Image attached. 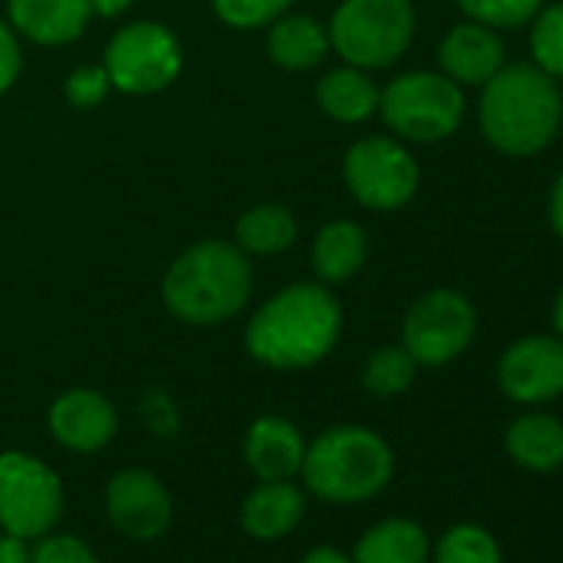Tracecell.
I'll list each match as a JSON object with an SVG mask.
<instances>
[{
	"label": "cell",
	"instance_id": "obj_1",
	"mask_svg": "<svg viewBox=\"0 0 563 563\" xmlns=\"http://www.w3.org/2000/svg\"><path fill=\"white\" fill-rule=\"evenodd\" d=\"M342 329L345 312L329 286L292 282L252 312L245 352L268 372H306L335 352Z\"/></svg>",
	"mask_w": 563,
	"mask_h": 563
},
{
	"label": "cell",
	"instance_id": "obj_2",
	"mask_svg": "<svg viewBox=\"0 0 563 563\" xmlns=\"http://www.w3.org/2000/svg\"><path fill=\"white\" fill-rule=\"evenodd\" d=\"M159 292L166 312L183 325H225L255 292L252 255H245L232 239H199L169 262Z\"/></svg>",
	"mask_w": 563,
	"mask_h": 563
},
{
	"label": "cell",
	"instance_id": "obj_3",
	"mask_svg": "<svg viewBox=\"0 0 563 563\" xmlns=\"http://www.w3.org/2000/svg\"><path fill=\"white\" fill-rule=\"evenodd\" d=\"M563 100L550 74L530 64L500 67L481 97V130L487 143L510 156L540 153L560 130Z\"/></svg>",
	"mask_w": 563,
	"mask_h": 563
},
{
	"label": "cell",
	"instance_id": "obj_4",
	"mask_svg": "<svg viewBox=\"0 0 563 563\" xmlns=\"http://www.w3.org/2000/svg\"><path fill=\"white\" fill-rule=\"evenodd\" d=\"M395 474V454L382 434L362 424H335L306 444L302 484L325 504H365Z\"/></svg>",
	"mask_w": 563,
	"mask_h": 563
},
{
	"label": "cell",
	"instance_id": "obj_5",
	"mask_svg": "<svg viewBox=\"0 0 563 563\" xmlns=\"http://www.w3.org/2000/svg\"><path fill=\"white\" fill-rule=\"evenodd\" d=\"M411 0H342L325 31L329 47L342 64L358 70H385L398 64L415 41Z\"/></svg>",
	"mask_w": 563,
	"mask_h": 563
},
{
	"label": "cell",
	"instance_id": "obj_6",
	"mask_svg": "<svg viewBox=\"0 0 563 563\" xmlns=\"http://www.w3.org/2000/svg\"><path fill=\"white\" fill-rule=\"evenodd\" d=\"M183 64V41L159 21L123 24L103 51L110 87L123 97H153L169 90L179 80Z\"/></svg>",
	"mask_w": 563,
	"mask_h": 563
},
{
	"label": "cell",
	"instance_id": "obj_7",
	"mask_svg": "<svg viewBox=\"0 0 563 563\" xmlns=\"http://www.w3.org/2000/svg\"><path fill=\"white\" fill-rule=\"evenodd\" d=\"M378 113L385 126L401 140L441 143L454 136L464 120V93L444 74L411 70L382 90Z\"/></svg>",
	"mask_w": 563,
	"mask_h": 563
},
{
	"label": "cell",
	"instance_id": "obj_8",
	"mask_svg": "<svg viewBox=\"0 0 563 563\" xmlns=\"http://www.w3.org/2000/svg\"><path fill=\"white\" fill-rule=\"evenodd\" d=\"M64 514V481L37 454L0 451V530L37 540Z\"/></svg>",
	"mask_w": 563,
	"mask_h": 563
},
{
	"label": "cell",
	"instance_id": "obj_9",
	"mask_svg": "<svg viewBox=\"0 0 563 563\" xmlns=\"http://www.w3.org/2000/svg\"><path fill=\"white\" fill-rule=\"evenodd\" d=\"M342 179L358 206L395 212L415 199L421 173L405 143L391 136H362L342 159Z\"/></svg>",
	"mask_w": 563,
	"mask_h": 563
},
{
	"label": "cell",
	"instance_id": "obj_10",
	"mask_svg": "<svg viewBox=\"0 0 563 563\" xmlns=\"http://www.w3.org/2000/svg\"><path fill=\"white\" fill-rule=\"evenodd\" d=\"M474 329V306L454 289H434L408 309L401 322V345L418 365L438 368L454 362L471 345Z\"/></svg>",
	"mask_w": 563,
	"mask_h": 563
},
{
	"label": "cell",
	"instance_id": "obj_11",
	"mask_svg": "<svg viewBox=\"0 0 563 563\" xmlns=\"http://www.w3.org/2000/svg\"><path fill=\"white\" fill-rule=\"evenodd\" d=\"M110 523L130 540H156L173 520L169 487L146 467H123L103 487Z\"/></svg>",
	"mask_w": 563,
	"mask_h": 563
},
{
	"label": "cell",
	"instance_id": "obj_12",
	"mask_svg": "<svg viewBox=\"0 0 563 563\" xmlns=\"http://www.w3.org/2000/svg\"><path fill=\"white\" fill-rule=\"evenodd\" d=\"M47 431L74 454H97L117 438L120 411L97 388H67L47 408Z\"/></svg>",
	"mask_w": 563,
	"mask_h": 563
},
{
	"label": "cell",
	"instance_id": "obj_13",
	"mask_svg": "<svg viewBox=\"0 0 563 563\" xmlns=\"http://www.w3.org/2000/svg\"><path fill=\"white\" fill-rule=\"evenodd\" d=\"M500 391L520 405H540L563 395V342L530 335L514 342L497 365Z\"/></svg>",
	"mask_w": 563,
	"mask_h": 563
},
{
	"label": "cell",
	"instance_id": "obj_14",
	"mask_svg": "<svg viewBox=\"0 0 563 563\" xmlns=\"http://www.w3.org/2000/svg\"><path fill=\"white\" fill-rule=\"evenodd\" d=\"M306 434L282 415H258L242 438V457L258 481H296L306 461Z\"/></svg>",
	"mask_w": 563,
	"mask_h": 563
},
{
	"label": "cell",
	"instance_id": "obj_15",
	"mask_svg": "<svg viewBox=\"0 0 563 563\" xmlns=\"http://www.w3.org/2000/svg\"><path fill=\"white\" fill-rule=\"evenodd\" d=\"M11 27L37 47H67L80 41L93 21L90 0H8Z\"/></svg>",
	"mask_w": 563,
	"mask_h": 563
},
{
	"label": "cell",
	"instance_id": "obj_16",
	"mask_svg": "<svg viewBox=\"0 0 563 563\" xmlns=\"http://www.w3.org/2000/svg\"><path fill=\"white\" fill-rule=\"evenodd\" d=\"M306 517V487L296 481H258L242 507L239 523L255 540H282L289 537Z\"/></svg>",
	"mask_w": 563,
	"mask_h": 563
},
{
	"label": "cell",
	"instance_id": "obj_17",
	"mask_svg": "<svg viewBox=\"0 0 563 563\" xmlns=\"http://www.w3.org/2000/svg\"><path fill=\"white\" fill-rule=\"evenodd\" d=\"M265 54L278 70H286V74L316 70L332 54L329 31L319 18L292 8L265 27Z\"/></svg>",
	"mask_w": 563,
	"mask_h": 563
},
{
	"label": "cell",
	"instance_id": "obj_18",
	"mask_svg": "<svg viewBox=\"0 0 563 563\" xmlns=\"http://www.w3.org/2000/svg\"><path fill=\"white\" fill-rule=\"evenodd\" d=\"M438 64L454 84H487L504 67V44L484 24H457L441 41Z\"/></svg>",
	"mask_w": 563,
	"mask_h": 563
},
{
	"label": "cell",
	"instance_id": "obj_19",
	"mask_svg": "<svg viewBox=\"0 0 563 563\" xmlns=\"http://www.w3.org/2000/svg\"><path fill=\"white\" fill-rule=\"evenodd\" d=\"M309 255L322 286H342L368 262V232L352 219H332L316 232Z\"/></svg>",
	"mask_w": 563,
	"mask_h": 563
},
{
	"label": "cell",
	"instance_id": "obj_20",
	"mask_svg": "<svg viewBox=\"0 0 563 563\" xmlns=\"http://www.w3.org/2000/svg\"><path fill=\"white\" fill-rule=\"evenodd\" d=\"M378 97H382V90L375 87L368 70H358V67H349V64L322 74L319 84H316L319 110L329 120L345 123V126L372 120L378 113Z\"/></svg>",
	"mask_w": 563,
	"mask_h": 563
},
{
	"label": "cell",
	"instance_id": "obj_21",
	"mask_svg": "<svg viewBox=\"0 0 563 563\" xmlns=\"http://www.w3.org/2000/svg\"><path fill=\"white\" fill-rule=\"evenodd\" d=\"M431 540L421 523L408 517H388L368 527L355 550L352 563H428Z\"/></svg>",
	"mask_w": 563,
	"mask_h": 563
},
{
	"label": "cell",
	"instance_id": "obj_22",
	"mask_svg": "<svg viewBox=\"0 0 563 563\" xmlns=\"http://www.w3.org/2000/svg\"><path fill=\"white\" fill-rule=\"evenodd\" d=\"M296 239L299 219L282 202H255L232 225V242L245 255H282L296 245Z\"/></svg>",
	"mask_w": 563,
	"mask_h": 563
},
{
	"label": "cell",
	"instance_id": "obj_23",
	"mask_svg": "<svg viewBox=\"0 0 563 563\" xmlns=\"http://www.w3.org/2000/svg\"><path fill=\"white\" fill-rule=\"evenodd\" d=\"M507 454L527 471H556L563 467V424L550 415H523L507 428Z\"/></svg>",
	"mask_w": 563,
	"mask_h": 563
},
{
	"label": "cell",
	"instance_id": "obj_24",
	"mask_svg": "<svg viewBox=\"0 0 563 563\" xmlns=\"http://www.w3.org/2000/svg\"><path fill=\"white\" fill-rule=\"evenodd\" d=\"M418 362L405 352V345H385L375 349L362 365V385L375 398H395L405 395L415 382Z\"/></svg>",
	"mask_w": 563,
	"mask_h": 563
},
{
	"label": "cell",
	"instance_id": "obj_25",
	"mask_svg": "<svg viewBox=\"0 0 563 563\" xmlns=\"http://www.w3.org/2000/svg\"><path fill=\"white\" fill-rule=\"evenodd\" d=\"M434 563H504L490 530L477 523H454L434 547Z\"/></svg>",
	"mask_w": 563,
	"mask_h": 563
},
{
	"label": "cell",
	"instance_id": "obj_26",
	"mask_svg": "<svg viewBox=\"0 0 563 563\" xmlns=\"http://www.w3.org/2000/svg\"><path fill=\"white\" fill-rule=\"evenodd\" d=\"M296 4L299 0H209L212 14L232 31H265Z\"/></svg>",
	"mask_w": 563,
	"mask_h": 563
},
{
	"label": "cell",
	"instance_id": "obj_27",
	"mask_svg": "<svg viewBox=\"0 0 563 563\" xmlns=\"http://www.w3.org/2000/svg\"><path fill=\"white\" fill-rule=\"evenodd\" d=\"M530 51L543 74L563 77V4L547 8L537 18L533 34H530Z\"/></svg>",
	"mask_w": 563,
	"mask_h": 563
},
{
	"label": "cell",
	"instance_id": "obj_28",
	"mask_svg": "<svg viewBox=\"0 0 563 563\" xmlns=\"http://www.w3.org/2000/svg\"><path fill=\"white\" fill-rule=\"evenodd\" d=\"M454 4L474 21V24H484V27H520L527 24L543 0H454Z\"/></svg>",
	"mask_w": 563,
	"mask_h": 563
},
{
	"label": "cell",
	"instance_id": "obj_29",
	"mask_svg": "<svg viewBox=\"0 0 563 563\" xmlns=\"http://www.w3.org/2000/svg\"><path fill=\"white\" fill-rule=\"evenodd\" d=\"M110 77L103 64H80L64 80V97L74 110H97L110 97Z\"/></svg>",
	"mask_w": 563,
	"mask_h": 563
},
{
	"label": "cell",
	"instance_id": "obj_30",
	"mask_svg": "<svg viewBox=\"0 0 563 563\" xmlns=\"http://www.w3.org/2000/svg\"><path fill=\"white\" fill-rule=\"evenodd\" d=\"M31 563H100L93 547L77 533H44L31 550Z\"/></svg>",
	"mask_w": 563,
	"mask_h": 563
},
{
	"label": "cell",
	"instance_id": "obj_31",
	"mask_svg": "<svg viewBox=\"0 0 563 563\" xmlns=\"http://www.w3.org/2000/svg\"><path fill=\"white\" fill-rule=\"evenodd\" d=\"M140 418H143L146 431L156 434V438H176L179 428H183L179 405H176V398L166 388H146L143 391V398H140Z\"/></svg>",
	"mask_w": 563,
	"mask_h": 563
},
{
	"label": "cell",
	"instance_id": "obj_32",
	"mask_svg": "<svg viewBox=\"0 0 563 563\" xmlns=\"http://www.w3.org/2000/svg\"><path fill=\"white\" fill-rule=\"evenodd\" d=\"M24 70V47L11 21L0 14V97L11 93Z\"/></svg>",
	"mask_w": 563,
	"mask_h": 563
},
{
	"label": "cell",
	"instance_id": "obj_33",
	"mask_svg": "<svg viewBox=\"0 0 563 563\" xmlns=\"http://www.w3.org/2000/svg\"><path fill=\"white\" fill-rule=\"evenodd\" d=\"M0 563H31V540L0 530Z\"/></svg>",
	"mask_w": 563,
	"mask_h": 563
},
{
	"label": "cell",
	"instance_id": "obj_34",
	"mask_svg": "<svg viewBox=\"0 0 563 563\" xmlns=\"http://www.w3.org/2000/svg\"><path fill=\"white\" fill-rule=\"evenodd\" d=\"M133 8V0H90V11L100 21H117Z\"/></svg>",
	"mask_w": 563,
	"mask_h": 563
},
{
	"label": "cell",
	"instance_id": "obj_35",
	"mask_svg": "<svg viewBox=\"0 0 563 563\" xmlns=\"http://www.w3.org/2000/svg\"><path fill=\"white\" fill-rule=\"evenodd\" d=\"M299 563H352V556L345 550L332 547V543H322V547H312Z\"/></svg>",
	"mask_w": 563,
	"mask_h": 563
},
{
	"label": "cell",
	"instance_id": "obj_36",
	"mask_svg": "<svg viewBox=\"0 0 563 563\" xmlns=\"http://www.w3.org/2000/svg\"><path fill=\"white\" fill-rule=\"evenodd\" d=\"M550 222H553L556 235L563 239V173H560V179L553 183V192H550Z\"/></svg>",
	"mask_w": 563,
	"mask_h": 563
},
{
	"label": "cell",
	"instance_id": "obj_37",
	"mask_svg": "<svg viewBox=\"0 0 563 563\" xmlns=\"http://www.w3.org/2000/svg\"><path fill=\"white\" fill-rule=\"evenodd\" d=\"M553 325H556V332L563 335V292L556 296V306H553Z\"/></svg>",
	"mask_w": 563,
	"mask_h": 563
}]
</instances>
